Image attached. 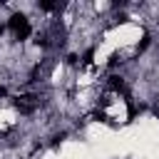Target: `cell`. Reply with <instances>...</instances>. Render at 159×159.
Wrapping results in <instances>:
<instances>
[{
  "mask_svg": "<svg viewBox=\"0 0 159 159\" xmlns=\"http://www.w3.org/2000/svg\"><path fill=\"white\" fill-rule=\"evenodd\" d=\"M107 87H109L112 92H122V94H127V84H124V77H119V75H112V77L107 80Z\"/></svg>",
  "mask_w": 159,
  "mask_h": 159,
  "instance_id": "obj_3",
  "label": "cell"
},
{
  "mask_svg": "<svg viewBox=\"0 0 159 159\" xmlns=\"http://www.w3.org/2000/svg\"><path fill=\"white\" fill-rule=\"evenodd\" d=\"M37 104H40V97H37V94H20L17 102H15V107H17L22 114H32V112L37 109Z\"/></svg>",
  "mask_w": 159,
  "mask_h": 159,
  "instance_id": "obj_2",
  "label": "cell"
},
{
  "mask_svg": "<svg viewBox=\"0 0 159 159\" xmlns=\"http://www.w3.org/2000/svg\"><path fill=\"white\" fill-rule=\"evenodd\" d=\"M149 42H152V40H149V35H144V37H142V42L137 45V52H144V50L149 47Z\"/></svg>",
  "mask_w": 159,
  "mask_h": 159,
  "instance_id": "obj_4",
  "label": "cell"
},
{
  "mask_svg": "<svg viewBox=\"0 0 159 159\" xmlns=\"http://www.w3.org/2000/svg\"><path fill=\"white\" fill-rule=\"evenodd\" d=\"M0 97H5V87L2 84H0Z\"/></svg>",
  "mask_w": 159,
  "mask_h": 159,
  "instance_id": "obj_6",
  "label": "cell"
},
{
  "mask_svg": "<svg viewBox=\"0 0 159 159\" xmlns=\"http://www.w3.org/2000/svg\"><path fill=\"white\" fill-rule=\"evenodd\" d=\"M2 32H5V25H0V37H2Z\"/></svg>",
  "mask_w": 159,
  "mask_h": 159,
  "instance_id": "obj_7",
  "label": "cell"
},
{
  "mask_svg": "<svg viewBox=\"0 0 159 159\" xmlns=\"http://www.w3.org/2000/svg\"><path fill=\"white\" fill-rule=\"evenodd\" d=\"M7 27L15 32V40H27L30 37V32H32V27H30V20L22 15V12H12L10 15V20H7Z\"/></svg>",
  "mask_w": 159,
  "mask_h": 159,
  "instance_id": "obj_1",
  "label": "cell"
},
{
  "mask_svg": "<svg viewBox=\"0 0 159 159\" xmlns=\"http://www.w3.org/2000/svg\"><path fill=\"white\" fill-rule=\"evenodd\" d=\"M92 57H94V50L89 47V50H87V52L82 55V65H92Z\"/></svg>",
  "mask_w": 159,
  "mask_h": 159,
  "instance_id": "obj_5",
  "label": "cell"
}]
</instances>
